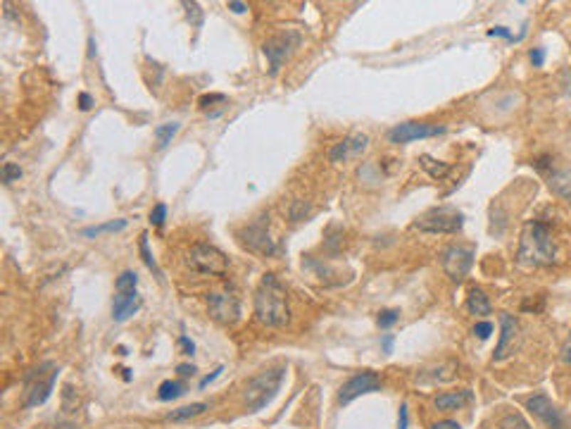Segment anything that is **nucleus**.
<instances>
[{
  "mask_svg": "<svg viewBox=\"0 0 571 429\" xmlns=\"http://www.w3.org/2000/svg\"><path fill=\"white\" fill-rule=\"evenodd\" d=\"M188 265L196 269V272L210 274V276H224L229 272V258L219 248H214L210 244L193 246L191 255H188Z\"/></svg>",
  "mask_w": 571,
  "mask_h": 429,
  "instance_id": "nucleus-6",
  "label": "nucleus"
},
{
  "mask_svg": "<svg viewBox=\"0 0 571 429\" xmlns=\"http://www.w3.org/2000/svg\"><path fill=\"white\" fill-rule=\"evenodd\" d=\"M441 134H445V127H438V124L402 122V124H395V127L388 131V141L409 143V141H417V138H431V136H441Z\"/></svg>",
  "mask_w": 571,
  "mask_h": 429,
  "instance_id": "nucleus-11",
  "label": "nucleus"
},
{
  "mask_svg": "<svg viewBox=\"0 0 571 429\" xmlns=\"http://www.w3.org/2000/svg\"><path fill=\"white\" fill-rule=\"evenodd\" d=\"M431 429H462L457 425V422H452V420H445V422H438V425H434Z\"/></svg>",
  "mask_w": 571,
  "mask_h": 429,
  "instance_id": "nucleus-42",
  "label": "nucleus"
},
{
  "mask_svg": "<svg viewBox=\"0 0 571 429\" xmlns=\"http://www.w3.org/2000/svg\"><path fill=\"white\" fill-rule=\"evenodd\" d=\"M367 146H369V138L365 134H352L329 150V160L331 162H347V160H352V157H360L367 150Z\"/></svg>",
  "mask_w": 571,
  "mask_h": 429,
  "instance_id": "nucleus-15",
  "label": "nucleus"
},
{
  "mask_svg": "<svg viewBox=\"0 0 571 429\" xmlns=\"http://www.w3.org/2000/svg\"><path fill=\"white\" fill-rule=\"evenodd\" d=\"M473 334L478 338H488L493 334V324L491 322H478L476 327H473Z\"/></svg>",
  "mask_w": 571,
  "mask_h": 429,
  "instance_id": "nucleus-33",
  "label": "nucleus"
},
{
  "mask_svg": "<svg viewBox=\"0 0 571 429\" xmlns=\"http://www.w3.org/2000/svg\"><path fill=\"white\" fill-rule=\"evenodd\" d=\"M226 98L221 93H214V95H203V98H200V108L203 110H207L210 108V103H224Z\"/></svg>",
  "mask_w": 571,
  "mask_h": 429,
  "instance_id": "nucleus-34",
  "label": "nucleus"
},
{
  "mask_svg": "<svg viewBox=\"0 0 571 429\" xmlns=\"http://www.w3.org/2000/svg\"><path fill=\"white\" fill-rule=\"evenodd\" d=\"M381 389V377L376 375V372H360V375L350 377L347 382L340 386V393H338V400L343 405L352 403L355 398L365 396V393H372V391H379Z\"/></svg>",
  "mask_w": 571,
  "mask_h": 429,
  "instance_id": "nucleus-12",
  "label": "nucleus"
},
{
  "mask_svg": "<svg viewBox=\"0 0 571 429\" xmlns=\"http://www.w3.org/2000/svg\"><path fill=\"white\" fill-rule=\"evenodd\" d=\"M207 308H210L212 320H217L219 324H236L241 320V303L229 291L207 296Z\"/></svg>",
  "mask_w": 571,
  "mask_h": 429,
  "instance_id": "nucleus-10",
  "label": "nucleus"
},
{
  "mask_svg": "<svg viewBox=\"0 0 571 429\" xmlns=\"http://www.w3.org/2000/svg\"><path fill=\"white\" fill-rule=\"evenodd\" d=\"M90 105H93V98H90L88 93H81L79 95V108L81 110H90Z\"/></svg>",
  "mask_w": 571,
  "mask_h": 429,
  "instance_id": "nucleus-40",
  "label": "nucleus"
},
{
  "mask_svg": "<svg viewBox=\"0 0 571 429\" xmlns=\"http://www.w3.org/2000/svg\"><path fill=\"white\" fill-rule=\"evenodd\" d=\"M60 375V365L53 361L41 363L38 368H33L31 372H26L24 377V408H36L43 405L53 393V386L58 382Z\"/></svg>",
  "mask_w": 571,
  "mask_h": 429,
  "instance_id": "nucleus-3",
  "label": "nucleus"
},
{
  "mask_svg": "<svg viewBox=\"0 0 571 429\" xmlns=\"http://www.w3.org/2000/svg\"><path fill=\"white\" fill-rule=\"evenodd\" d=\"M141 308V296H138L136 286L131 289H117V296L112 301V317L117 322L129 320L136 310Z\"/></svg>",
  "mask_w": 571,
  "mask_h": 429,
  "instance_id": "nucleus-16",
  "label": "nucleus"
},
{
  "mask_svg": "<svg viewBox=\"0 0 571 429\" xmlns=\"http://www.w3.org/2000/svg\"><path fill=\"white\" fill-rule=\"evenodd\" d=\"M466 310H469L471 315H488L491 313L488 296H486L481 289H471L469 296H466Z\"/></svg>",
  "mask_w": 571,
  "mask_h": 429,
  "instance_id": "nucleus-18",
  "label": "nucleus"
},
{
  "mask_svg": "<svg viewBox=\"0 0 571 429\" xmlns=\"http://www.w3.org/2000/svg\"><path fill=\"white\" fill-rule=\"evenodd\" d=\"M500 429H531V427H528V422L519 413H510L500 420Z\"/></svg>",
  "mask_w": 571,
  "mask_h": 429,
  "instance_id": "nucleus-26",
  "label": "nucleus"
},
{
  "mask_svg": "<svg viewBox=\"0 0 571 429\" xmlns=\"http://www.w3.org/2000/svg\"><path fill=\"white\" fill-rule=\"evenodd\" d=\"M177 372L181 377H193V375H196V368H193V365H179Z\"/></svg>",
  "mask_w": 571,
  "mask_h": 429,
  "instance_id": "nucleus-39",
  "label": "nucleus"
},
{
  "mask_svg": "<svg viewBox=\"0 0 571 429\" xmlns=\"http://www.w3.org/2000/svg\"><path fill=\"white\" fill-rule=\"evenodd\" d=\"M229 10H234L236 15H241V12L248 10V5L246 3H239V0H231V3H229Z\"/></svg>",
  "mask_w": 571,
  "mask_h": 429,
  "instance_id": "nucleus-41",
  "label": "nucleus"
},
{
  "mask_svg": "<svg viewBox=\"0 0 571 429\" xmlns=\"http://www.w3.org/2000/svg\"><path fill=\"white\" fill-rule=\"evenodd\" d=\"M419 162H421V167L429 172L431 177H436V179H441V177H445L450 172V165H445V162H438V160H434V157L431 155H421L419 157Z\"/></svg>",
  "mask_w": 571,
  "mask_h": 429,
  "instance_id": "nucleus-25",
  "label": "nucleus"
},
{
  "mask_svg": "<svg viewBox=\"0 0 571 429\" xmlns=\"http://www.w3.org/2000/svg\"><path fill=\"white\" fill-rule=\"evenodd\" d=\"M255 315L267 327H283L290 320L288 296H286L283 284L276 279V274L267 272L262 276L255 291Z\"/></svg>",
  "mask_w": 571,
  "mask_h": 429,
  "instance_id": "nucleus-1",
  "label": "nucleus"
},
{
  "mask_svg": "<svg viewBox=\"0 0 571 429\" xmlns=\"http://www.w3.org/2000/svg\"><path fill=\"white\" fill-rule=\"evenodd\" d=\"M462 227H464V214L457 212L455 207H450V205L434 207V210L421 214L414 222V229L429 232V234H457V232H462Z\"/></svg>",
  "mask_w": 571,
  "mask_h": 429,
  "instance_id": "nucleus-5",
  "label": "nucleus"
},
{
  "mask_svg": "<svg viewBox=\"0 0 571 429\" xmlns=\"http://www.w3.org/2000/svg\"><path fill=\"white\" fill-rule=\"evenodd\" d=\"M19 177H22V170H19V165H15V162H5L3 165V182L5 184L17 182Z\"/></svg>",
  "mask_w": 571,
  "mask_h": 429,
  "instance_id": "nucleus-29",
  "label": "nucleus"
},
{
  "mask_svg": "<svg viewBox=\"0 0 571 429\" xmlns=\"http://www.w3.org/2000/svg\"><path fill=\"white\" fill-rule=\"evenodd\" d=\"M526 405L548 429H567V420H564L562 410H557V405L545 396V393H535V396L528 398Z\"/></svg>",
  "mask_w": 571,
  "mask_h": 429,
  "instance_id": "nucleus-13",
  "label": "nucleus"
},
{
  "mask_svg": "<svg viewBox=\"0 0 571 429\" xmlns=\"http://www.w3.org/2000/svg\"><path fill=\"white\" fill-rule=\"evenodd\" d=\"M221 372H224V368H217V370H214V372H212V375H207V377L203 379V382H200V389H205V386H207V384H210V382H214V379H217V377L221 375Z\"/></svg>",
  "mask_w": 571,
  "mask_h": 429,
  "instance_id": "nucleus-38",
  "label": "nucleus"
},
{
  "mask_svg": "<svg viewBox=\"0 0 571 429\" xmlns=\"http://www.w3.org/2000/svg\"><path fill=\"white\" fill-rule=\"evenodd\" d=\"M531 62H533V67H543V62H545V51H543V48H533Z\"/></svg>",
  "mask_w": 571,
  "mask_h": 429,
  "instance_id": "nucleus-35",
  "label": "nucleus"
},
{
  "mask_svg": "<svg viewBox=\"0 0 571 429\" xmlns=\"http://www.w3.org/2000/svg\"><path fill=\"white\" fill-rule=\"evenodd\" d=\"M471 400V391H445L441 393V396H436L434 400V405L438 408V410H443V413H450V410H459L464 403H469Z\"/></svg>",
  "mask_w": 571,
  "mask_h": 429,
  "instance_id": "nucleus-17",
  "label": "nucleus"
},
{
  "mask_svg": "<svg viewBox=\"0 0 571 429\" xmlns=\"http://www.w3.org/2000/svg\"><path fill=\"white\" fill-rule=\"evenodd\" d=\"M241 239H243V244H246V248H250L253 253H260V255H274L276 253L274 239L269 237V217L267 214H260L253 224L246 227V229L241 232Z\"/></svg>",
  "mask_w": 571,
  "mask_h": 429,
  "instance_id": "nucleus-8",
  "label": "nucleus"
},
{
  "mask_svg": "<svg viewBox=\"0 0 571 429\" xmlns=\"http://www.w3.org/2000/svg\"><path fill=\"white\" fill-rule=\"evenodd\" d=\"M519 265L524 267H543L557 262V246L552 239V232L545 222H526L519 241Z\"/></svg>",
  "mask_w": 571,
  "mask_h": 429,
  "instance_id": "nucleus-2",
  "label": "nucleus"
},
{
  "mask_svg": "<svg viewBox=\"0 0 571 429\" xmlns=\"http://www.w3.org/2000/svg\"><path fill=\"white\" fill-rule=\"evenodd\" d=\"M409 425V415H407V405L400 408V420H398V429H407Z\"/></svg>",
  "mask_w": 571,
  "mask_h": 429,
  "instance_id": "nucleus-37",
  "label": "nucleus"
},
{
  "mask_svg": "<svg viewBox=\"0 0 571 429\" xmlns=\"http://www.w3.org/2000/svg\"><path fill=\"white\" fill-rule=\"evenodd\" d=\"M124 227H127V219H112V222H105L98 227H86V229H81V237H100V234H108V232H120Z\"/></svg>",
  "mask_w": 571,
  "mask_h": 429,
  "instance_id": "nucleus-22",
  "label": "nucleus"
},
{
  "mask_svg": "<svg viewBox=\"0 0 571 429\" xmlns=\"http://www.w3.org/2000/svg\"><path fill=\"white\" fill-rule=\"evenodd\" d=\"M308 212H310V205L305 203V200H295L293 207H290V219H295L298 222V219H303Z\"/></svg>",
  "mask_w": 571,
  "mask_h": 429,
  "instance_id": "nucleus-31",
  "label": "nucleus"
},
{
  "mask_svg": "<svg viewBox=\"0 0 571 429\" xmlns=\"http://www.w3.org/2000/svg\"><path fill=\"white\" fill-rule=\"evenodd\" d=\"M488 36H503V38L510 41V43H517L519 41L510 29H505V26H493V29H488Z\"/></svg>",
  "mask_w": 571,
  "mask_h": 429,
  "instance_id": "nucleus-32",
  "label": "nucleus"
},
{
  "mask_svg": "<svg viewBox=\"0 0 571 429\" xmlns=\"http://www.w3.org/2000/svg\"><path fill=\"white\" fill-rule=\"evenodd\" d=\"M186 393V384L184 382H177V379H167V382L159 384V389H157V398L159 400H174V398H179V396H184Z\"/></svg>",
  "mask_w": 571,
  "mask_h": 429,
  "instance_id": "nucleus-21",
  "label": "nucleus"
},
{
  "mask_svg": "<svg viewBox=\"0 0 571 429\" xmlns=\"http://www.w3.org/2000/svg\"><path fill=\"white\" fill-rule=\"evenodd\" d=\"M141 258L145 262V267H148L150 272H155L157 279L162 281L164 274H162V269L157 267V262H155V258H152V253H150V248H148V234H141Z\"/></svg>",
  "mask_w": 571,
  "mask_h": 429,
  "instance_id": "nucleus-24",
  "label": "nucleus"
},
{
  "mask_svg": "<svg viewBox=\"0 0 571 429\" xmlns=\"http://www.w3.org/2000/svg\"><path fill=\"white\" fill-rule=\"evenodd\" d=\"M177 131H179V122H169V124H159V127H155L157 148H167V146H169Z\"/></svg>",
  "mask_w": 571,
  "mask_h": 429,
  "instance_id": "nucleus-23",
  "label": "nucleus"
},
{
  "mask_svg": "<svg viewBox=\"0 0 571 429\" xmlns=\"http://www.w3.org/2000/svg\"><path fill=\"white\" fill-rule=\"evenodd\" d=\"M500 327H503V336H500L496 356H493V361H498V363L505 361L507 356H512L514 346H517V338H519V322H517V317H512L510 313L500 315Z\"/></svg>",
  "mask_w": 571,
  "mask_h": 429,
  "instance_id": "nucleus-14",
  "label": "nucleus"
},
{
  "mask_svg": "<svg viewBox=\"0 0 571 429\" xmlns=\"http://www.w3.org/2000/svg\"><path fill=\"white\" fill-rule=\"evenodd\" d=\"M167 219V205L164 203H157L155 207L150 210V222L155 227H162Z\"/></svg>",
  "mask_w": 571,
  "mask_h": 429,
  "instance_id": "nucleus-30",
  "label": "nucleus"
},
{
  "mask_svg": "<svg viewBox=\"0 0 571 429\" xmlns=\"http://www.w3.org/2000/svg\"><path fill=\"white\" fill-rule=\"evenodd\" d=\"M179 346L184 348V356H193V351H196V346H193V341L188 336H181L179 338Z\"/></svg>",
  "mask_w": 571,
  "mask_h": 429,
  "instance_id": "nucleus-36",
  "label": "nucleus"
},
{
  "mask_svg": "<svg viewBox=\"0 0 571 429\" xmlns=\"http://www.w3.org/2000/svg\"><path fill=\"white\" fill-rule=\"evenodd\" d=\"M205 410H207V403H191V405L179 408V410H172L169 415H167V420H172V422H186V420H191V418H198V415H203Z\"/></svg>",
  "mask_w": 571,
  "mask_h": 429,
  "instance_id": "nucleus-19",
  "label": "nucleus"
},
{
  "mask_svg": "<svg viewBox=\"0 0 571 429\" xmlns=\"http://www.w3.org/2000/svg\"><path fill=\"white\" fill-rule=\"evenodd\" d=\"M400 320V313L398 310H393V308H388V310H381V315H379V327L381 329H388V327H393L395 322Z\"/></svg>",
  "mask_w": 571,
  "mask_h": 429,
  "instance_id": "nucleus-28",
  "label": "nucleus"
},
{
  "mask_svg": "<svg viewBox=\"0 0 571 429\" xmlns=\"http://www.w3.org/2000/svg\"><path fill=\"white\" fill-rule=\"evenodd\" d=\"M298 43H300V33L288 29V31L278 33V36H274V38H269L267 43L262 46V51H264V55H267V60H269V74H271V77H276L278 69H281L283 62L290 58V53L295 51Z\"/></svg>",
  "mask_w": 571,
  "mask_h": 429,
  "instance_id": "nucleus-7",
  "label": "nucleus"
},
{
  "mask_svg": "<svg viewBox=\"0 0 571 429\" xmlns=\"http://www.w3.org/2000/svg\"><path fill=\"white\" fill-rule=\"evenodd\" d=\"M384 351H386V353H391V351H393V336H391V334L384 336Z\"/></svg>",
  "mask_w": 571,
  "mask_h": 429,
  "instance_id": "nucleus-44",
  "label": "nucleus"
},
{
  "mask_svg": "<svg viewBox=\"0 0 571 429\" xmlns=\"http://www.w3.org/2000/svg\"><path fill=\"white\" fill-rule=\"evenodd\" d=\"M184 8H186L188 22L196 26V29H200V26H203V10H200V5L198 3H184Z\"/></svg>",
  "mask_w": 571,
  "mask_h": 429,
  "instance_id": "nucleus-27",
  "label": "nucleus"
},
{
  "mask_svg": "<svg viewBox=\"0 0 571 429\" xmlns=\"http://www.w3.org/2000/svg\"><path fill=\"white\" fill-rule=\"evenodd\" d=\"M550 186H552V191L557 196L571 200V172H555V175L550 177Z\"/></svg>",
  "mask_w": 571,
  "mask_h": 429,
  "instance_id": "nucleus-20",
  "label": "nucleus"
},
{
  "mask_svg": "<svg viewBox=\"0 0 571 429\" xmlns=\"http://www.w3.org/2000/svg\"><path fill=\"white\" fill-rule=\"evenodd\" d=\"M286 377V368H271L262 375L253 377L246 386V405L250 413H257L262 408H267L274 396L278 393Z\"/></svg>",
  "mask_w": 571,
  "mask_h": 429,
  "instance_id": "nucleus-4",
  "label": "nucleus"
},
{
  "mask_svg": "<svg viewBox=\"0 0 571 429\" xmlns=\"http://www.w3.org/2000/svg\"><path fill=\"white\" fill-rule=\"evenodd\" d=\"M562 358H564V363L571 365V336L567 338V343H564V348H562Z\"/></svg>",
  "mask_w": 571,
  "mask_h": 429,
  "instance_id": "nucleus-43",
  "label": "nucleus"
},
{
  "mask_svg": "<svg viewBox=\"0 0 571 429\" xmlns=\"http://www.w3.org/2000/svg\"><path fill=\"white\" fill-rule=\"evenodd\" d=\"M441 265H443L445 274H448L450 279L462 281L464 276L469 274V269L473 265V251H471V248H464V246L445 248L443 255H441Z\"/></svg>",
  "mask_w": 571,
  "mask_h": 429,
  "instance_id": "nucleus-9",
  "label": "nucleus"
}]
</instances>
